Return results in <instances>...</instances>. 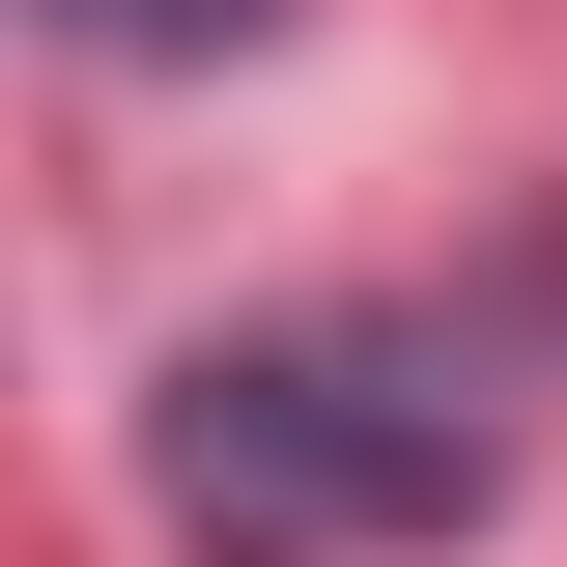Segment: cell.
Here are the masks:
<instances>
[{
  "label": "cell",
  "instance_id": "obj_1",
  "mask_svg": "<svg viewBox=\"0 0 567 567\" xmlns=\"http://www.w3.org/2000/svg\"><path fill=\"white\" fill-rule=\"evenodd\" d=\"M142 483L199 567H398V539H483L511 511V398L398 312H284V341H199Z\"/></svg>",
  "mask_w": 567,
  "mask_h": 567
},
{
  "label": "cell",
  "instance_id": "obj_2",
  "mask_svg": "<svg viewBox=\"0 0 567 567\" xmlns=\"http://www.w3.org/2000/svg\"><path fill=\"white\" fill-rule=\"evenodd\" d=\"M58 29H85V58H256L284 0H58Z\"/></svg>",
  "mask_w": 567,
  "mask_h": 567
}]
</instances>
